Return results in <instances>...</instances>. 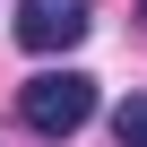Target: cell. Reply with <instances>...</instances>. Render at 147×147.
<instances>
[{
    "label": "cell",
    "instance_id": "obj_1",
    "mask_svg": "<svg viewBox=\"0 0 147 147\" xmlns=\"http://www.w3.org/2000/svg\"><path fill=\"white\" fill-rule=\"evenodd\" d=\"M18 121L35 138H78L95 121V78L87 69H43V78H26L18 87Z\"/></svg>",
    "mask_w": 147,
    "mask_h": 147
},
{
    "label": "cell",
    "instance_id": "obj_2",
    "mask_svg": "<svg viewBox=\"0 0 147 147\" xmlns=\"http://www.w3.org/2000/svg\"><path fill=\"white\" fill-rule=\"evenodd\" d=\"M87 26H95V0H18L26 52H69V43H87Z\"/></svg>",
    "mask_w": 147,
    "mask_h": 147
},
{
    "label": "cell",
    "instance_id": "obj_3",
    "mask_svg": "<svg viewBox=\"0 0 147 147\" xmlns=\"http://www.w3.org/2000/svg\"><path fill=\"white\" fill-rule=\"evenodd\" d=\"M113 147H147V95H130L113 113Z\"/></svg>",
    "mask_w": 147,
    "mask_h": 147
}]
</instances>
